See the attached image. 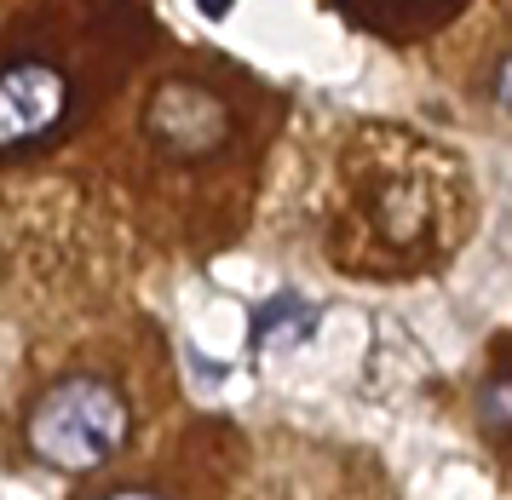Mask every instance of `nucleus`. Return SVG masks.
<instances>
[{
  "mask_svg": "<svg viewBox=\"0 0 512 500\" xmlns=\"http://www.w3.org/2000/svg\"><path fill=\"white\" fill-rule=\"evenodd\" d=\"M127 432H133L127 397L110 380H93V374H75V380H58L52 391H41L24 426L35 460H47L58 472L110 466L127 449Z\"/></svg>",
  "mask_w": 512,
  "mask_h": 500,
  "instance_id": "nucleus-1",
  "label": "nucleus"
},
{
  "mask_svg": "<svg viewBox=\"0 0 512 500\" xmlns=\"http://www.w3.org/2000/svg\"><path fill=\"white\" fill-rule=\"evenodd\" d=\"M64 110H70V81L58 64L12 58L0 69V150L6 156H24L29 144H41L64 121Z\"/></svg>",
  "mask_w": 512,
  "mask_h": 500,
  "instance_id": "nucleus-2",
  "label": "nucleus"
},
{
  "mask_svg": "<svg viewBox=\"0 0 512 500\" xmlns=\"http://www.w3.org/2000/svg\"><path fill=\"white\" fill-rule=\"evenodd\" d=\"M150 133L162 138L173 156H208L225 138V104L196 81H167L150 104Z\"/></svg>",
  "mask_w": 512,
  "mask_h": 500,
  "instance_id": "nucleus-3",
  "label": "nucleus"
},
{
  "mask_svg": "<svg viewBox=\"0 0 512 500\" xmlns=\"http://www.w3.org/2000/svg\"><path fill=\"white\" fill-rule=\"evenodd\" d=\"M317 334V305H305L300 294H277L271 305H259L254 317V345L259 351H288V345H305Z\"/></svg>",
  "mask_w": 512,
  "mask_h": 500,
  "instance_id": "nucleus-4",
  "label": "nucleus"
},
{
  "mask_svg": "<svg viewBox=\"0 0 512 500\" xmlns=\"http://www.w3.org/2000/svg\"><path fill=\"white\" fill-rule=\"evenodd\" d=\"M484 420L495 432H512V380H489L484 386Z\"/></svg>",
  "mask_w": 512,
  "mask_h": 500,
  "instance_id": "nucleus-5",
  "label": "nucleus"
},
{
  "mask_svg": "<svg viewBox=\"0 0 512 500\" xmlns=\"http://www.w3.org/2000/svg\"><path fill=\"white\" fill-rule=\"evenodd\" d=\"M495 98H501V104L512 110V58L501 64V75H495Z\"/></svg>",
  "mask_w": 512,
  "mask_h": 500,
  "instance_id": "nucleus-6",
  "label": "nucleus"
},
{
  "mask_svg": "<svg viewBox=\"0 0 512 500\" xmlns=\"http://www.w3.org/2000/svg\"><path fill=\"white\" fill-rule=\"evenodd\" d=\"M196 6H202V18L219 23V18H231V6H236V0H196Z\"/></svg>",
  "mask_w": 512,
  "mask_h": 500,
  "instance_id": "nucleus-7",
  "label": "nucleus"
},
{
  "mask_svg": "<svg viewBox=\"0 0 512 500\" xmlns=\"http://www.w3.org/2000/svg\"><path fill=\"white\" fill-rule=\"evenodd\" d=\"M98 500H162V495H150V489H110V495H98Z\"/></svg>",
  "mask_w": 512,
  "mask_h": 500,
  "instance_id": "nucleus-8",
  "label": "nucleus"
}]
</instances>
